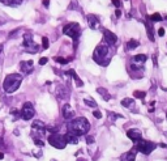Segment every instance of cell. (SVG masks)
I'll use <instances>...</instances> for the list:
<instances>
[{"label": "cell", "instance_id": "20", "mask_svg": "<svg viewBox=\"0 0 167 161\" xmlns=\"http://www.w3.org/2000/svg\"><path fill=\"white\" fill-rule=\"evenodd\" d=\"M69 96V92L67 90V88L65 86H63V85H60L58 88V97L59 98H67Z\"/></svg>", "mask_w": 167, "mask_h": 161}, {"label": "cell", "instance_id": "22", "mask_svg": "<svg viewBox=\"0 0 167 161\" xmlns=\"http://www.w3.org/2000/svg\"><path fill=\"white\" fill-rule=\"evenodd\" d=\"M0 3L5 4L8 7H17L22 3V0H0Z\"/></svg>", "mask_w": 167, "mask_h": 161}, {"label": "cell", "instance_id": "27", "mask_svg": "<svg viewBox=\"0 0 167 161\" xmlns=\"http://www.w3.org/2000/svg\"><path fill=\"white\" fill-rule=\"evenodd\" d=\"M85 105H87V106H90V108H97V102H95L93 98H85Z\"/></svg>", "mask_w": 167, "mask_h": 161}, {"label": "cell", "instance_id": "4", "mask_svg": "<svg viewBox=\"0 0 167 161\" xmlns=\"http://www.w3.org/2000/svg\"><path fill=\"white\" fill-rule=\"evenodd\" d=\"M63 33L71 38H73L74 43H76L78 37H80V34H81V26L78 25L77 22H69V24H67V25H64V27H63Z\"/></svg>", "mask_w": 167, "mask_h": 161}, {"label": "cell", "instance_id": "34", "mask_svg": "<svg viewBox=\"0 0 167 161\" xmlns=\"http://www.w3.org/2000/svg\"><path fill=\"white\" fill-rule=\"evenodd\" d=\"M34 143H35V144H38L39 147H43V145H45V143H43L42 140H39V139H34Z\"/></svg>", "mask_w": 167, "mask_h": 161}, {"label": "cell", "instance_id": "21", "mask_svg": "<svg viewBox=\"0 0 167 161\" xmlns=\"http://www.w3.org/2000/svg\"><path fill=\"white\" fill-rule=\"evenodd\" d=\"M145 24V27H146V33H148V38L150 39L152 42H154V33H153V27L150 26V24L148 21H144Z\"/></svg>", "mask_w": 167, "mask_h": 161}, {"label": "cell", "instance_id": "17", "mask_svg": "<svg viewBox=\"0 0 167 161\" xmlns=\"http://www.w3.org/2000/svg\"><path fill=\"white\" fill-rule=\"evenodd\" d=\"M140 46V42L137 41V39H134V38H131L128 42H127V45H125V49L128 50V51H132L134 49H137V47Z\"/></svg>", "mask_w": 167, "mask_h": 161}, {"label": "cell", "instance_id": "28", "mask_svg": "<svg viewBox=\"0 0 167 161\" xmlns=\"http://www.w3.org/2000/svg\"><path fill=\"white\" fill-rule=\"evenodd\" d=\"M49 46H50L49 38H47V37H42V47H43V50L49 49Z\"/></svg>", "mask_w": 167, "mask_h": 161}, {"label": "cell", "instance_id": "10", "mask_svg": "<svg viewBox=\"0 0 167 161\" xmlns=\"http://www.w3.org/2000/svg\"><path fill=\"white\" fill-rule=\"evenodd\" d=\"M118 41V37H116V34H114L112 31H110V30H107L105 29L103 30V42H106L107 45H114V43H116Z\"/></svg>", "mask_w": 167, "mask_h": 161}, {"label": "cell", "instance_id": "13", "mask_svg": "<svg viewBox=\"0 0 167 161\" xmlns=\"http://www.w3.org/2000/svg\"><path fill=\"white\" fill-rule=\"evenodd\" d=\"M31 130L35 132L37 131L39 135H45V131H46V124L43 123L42 121H34L33 122V124H31Z\"/></svg>", "mask_w": 167, "mask_h": 161}, {"label": "cell", "instance_id": "9", "mask_svg": "<svg viewBox=\"0 0 167 161\" xmlns=\"http://www.w3.org/2000/svg\"><path fill=\"white\" fill-rule=\"evenodd\" d=\"M146 59H148V56H146L145 54H138V55H134V56L131 59V68L137 71V69H141V66L145 64Z\"/></svg>", "mask_w": 167, "mask_h": 161}, {"label": "cell", "instance_id": "15", "mask_svg": "<svg viewBox=\"0 0 167 161\" xmlns=\"http://www.w3.org/2000/svg\"><path fill=\"white\" fill-rule=\"evenodd\" d=\"M136 148L131 149V151L123 153L121 157H120V161H134L136 160Z\"/></svg>", "mask_w": 167, "mask_h": 161}, {"label": "cell", "instance_id": "18", "mask_svg": "<svg viewBox=\"0 0 167 161\" xmlns=\"http://www.w3.org/2000/svg\"><path fill=\"white\" fill-rule=\"evenodd\" d=\"M64 137H65L67 143H71V144H77L78 143V136H76L72 132H67L64 135Z\"/></svg>", "mask_w": 167, "mask_h": 161}, {"label": "cell", "instance_id": "39", "mask_svg": "<svg viewBox=\"0 0 167 161\" xmlns=\"http://www.w3.org/2000/svg\"><path fill=\"white\" fill-rule=\"evenodd\" d=\"M12 114H13V115H16V117H18V114H20V111H18V110H12Z\"/></svg>", "mask_w": 167, "mask_h": 161}, {"label": "cell", "instance_id": "11", "mask_svg": "<svg viewBox=\"0 0 167 161\" xmlns=\"http://www.w3.org/2000/svg\"><path fill=\"white\" fill-rule=\"evenodd\" d=\"M20 69L22 73H31L34 69V63L33 60H24L20 63Z\"/></svg>", "mask_w": 167, "mask_h": 161}, {"label": "cell", "instance_id": "35", "mask_svg": "<svg viewBox=\"0 0 167 161\" xmlns=\"http://www.w3.org/2000/svg\"><path fill=\"white\" fill-rule=\"evenodd\" d=\"M86 141H87V144L94 143V137L93 136H86Z\"/></svg>", "mask_w": 167, "mask_h": 161}, {"label": "cell", "instance_id": "37", "mask_svg": "<svg viewBox=\"0 0 167 161\" xmlns=\"http://www.w3.org/2000/svg\"><path fill=\"white\" fill-rule=\"evenodd\" d=\"M115 14H116V17H120V16H121V11L120 9H116V11H115Z\"/></svg>", "mask_w": 167, "mask_h": 161}, {"label": "cell", "instance_id": "5", "mask_svg": "<svg viewBox=\"0 0 167 161\" xmlns=\"http://www.w3.org/2000/svg\"><path fill=\"white\" fill-rule=\"evenodd\" d=\"M134 148H136V151L144 153V155H149V153H152L154 149H156V143H153V141H149V140H138L137 143H134Z\"/></svg>", "mask_w": 167, "mask_h": 161}, {"label": "cell", "instance_id": "1", "mask_svg": "<svg viewBox=\"0 0 167 161\" xmlns=\"http://www.w3.org/2000/svg\"><path fill=\"white\" fill-rule=\"evenodd\" d=\"M89 130H90V123L84 117L73 118V119H71L68 122V132H72L76 136L85 135Z\"/></svg>", "mask_w": 167, "mask_h": 161}, {"label": "cell", "instance_id": "42", "mask_svg": "<svg viewBox=\"0 0 167 161\" xmlns=\"http://www.w3.org/2000/svg\"><path fill=\"white\" fill-rule=\"evenodd\" d=\"M2 24H3V22H2V21H0V25H2Z\"/></svg>", "mask_w": 167, "mask_h": 161}, {"label": "cell", "instance_id": "33", "mask_svg": "<svg viewBox=\"0 0 167 161\" xmlns=\"http://www.w3.org/2000/svg\"><path fill=\"white\" fill-rule=\"evenodd\" d=\"M93 115H94L95 118H98V119H101V118H102V113L97 110V111H94V113H93Z\"/></svg>", "mask_w": 167, "mask_h": 161}, {"label": "cell", "instance_id": "7", "mask_svg": "<svg viewBox=\"0 0 167 161\" xmlns=\"http://www.w3.org/2000/svg\"><path fill=\"white\" fill-rule=\"evenodd\" d=\"M24 46H25V49L27 51H30V53H38V51L41 50L39 46L34 42L31 33H26L25 35H24Z\"/></svg>", "mask_w": 167, "mask_h": 161}, {"label": "cell", "instance_id": "29", "mask_svg": "<svg viewBox=\"0 0 167 161\" xmlns=\"http://www.w3.org/2000/svg\"><path fill=\"white\" fill-rule=\"evenodd\" d=\"M133 96H134V97H136V98H145V96H146V93H145V92H140V90H134Z\"/></svg>", "mask_w": 167, "mask_h": 161}, {"label": "cell", "instance_id": "25", "mask_svg": "<svg viewBox=\"0 0 167 161\" xmlns=\"http://www.w3.org/2000/svg\"><path fill=\"white\" fill-rule=\"evenodd\" d=\"M148 20L149 21H154V22H157V21H162L163 20V17L159 14V13H153V14H150V16H148Z\"/></svg>", "mask_w": 167, "mask_h": 161}, {"label": "cell", "instance_id": "19", "mask_svg": "<svg viewBox=\"0 0 167 161\" xmlns=\"http://www.w3.org/2000/svg\"><path fill=\"white\" fill-rule=\"evenodd\" d=\"M65 73L68 75V76H72V77L74 79V81H76V85H77V86H82V85H84V82L81 81V79L77 76V73L74 72V69H68Z\"/></svg>", "mask_w": 167, "mask_h": 161}, {"label": "cell", "instance_id": "30", "mask_svg": "<svg viewBox=\"0 0 167 161\" xmlns=\"http://www.w3.org/2000/svg\"><path fill=\"white\" fill-rule=\"evenodd\" d=\"M115 118H123V115H120V114H115V113H111V111H110V114H109V119H110L111 122H114Z\"/></svg>", "mask_w": 167, "mask_h": 161}, {"label": "cell", "instance_id": "24", "mask_svg": "<svg viewBox=\"0 0 167 161\" xmlns=\"http://www.w3.org/2000/svg\"><path fill=\"white\" fill-rule=\"evenodd\" d=\"M121 105L131 109V108H133V106H134V100H133V98H124V100L121 101Z\"/></svg>", "mask_w": 167, "mask_h": 161}, {"label": "cell", "instance_id": "41", "mask_svg": "<svg viewBox=\"0 0 167 161\" xmlns=\"http://www.w3.org/2000/svg\"><path fill=\"white\" fill-rule=\"evenodd\" d=\"M3 159H4V155H3L2 152H0V160H3Z\"/></svg>", "mask_w": 167, "mask_h": 161}, {"label": "cell", "instance_id": "43", "mask_svg": "<svg viewBox=\"0 0 167 161\" xmlns=\"http://www.w3.org/2000/svg\"><path fill=\"white\" fill-rule=\"evenodd\" d=\"M166 20H167V16H166Z\"/></svg>", "mask_w": 167, "mask_h": 161}, {"label": "cell", "instance_id": "36", "mask_svg": "<svg viewBox=\"0 0 167 161\" xmlns=\"http://www.w3.org/2000/svg\"><path fill=\"white\" fill-rule=\"evenodd\" d=\"M165 33H166V31H165V29H163V27H159V29H158V34H159L161 37H163V35H165Z\"/></svg>", "mask_w": 167, "mask_h": 161}, {"label": "cell", "instance_id": "14", "mask_svg": "<svg viewBox=\"0 0 167 161\" xmlns=\"http://www.w3.org/2000/svg\"><path fill=\"white\" fill-rule=\"evenodd\" d=\"M63 117H64V119H67V121L73 119L74 111H73V109L71 108V105L67 104V105L63 106Z\"/></svg>", "mask_w": 167, "mask_h": 161}, {"label": "cell", "instance_id": "2", "mask_svg": "<svg viewBox=\"0 0 167 161\" xmlns=\"http://www.w3.org/2000/svg\"><path fill=\"white\" fill-rule=\"evenodd\" d=\"M21 81H22V76L18 73H9L7 75L5 79H4V82H3V88L7 93H13L16 92L20 85H21Z\"/></svg>", "mask_w": 167, "mask_h": 161}, {"label": "cell", "instance_id": "40", "mask_svg": "<svg viewBox=\"0 0 167 161\" xmlns=\"http://www.w3.org/2000/svg\"><path fill=\"white\" fill-rule=\"evenodd\" d=\"M3 47H4V45H3V43H0V55H2V53H3Z\"/></svg>", "mask_w": 167, "mask_h": 161}, {"label": "cell", "instance_id": "8", "mask_svg": "<svg viewBox=\"0 0 167 161\" xmlns=\"http://www.w3.org/2000/svg\"><path fill=\"white\" fill-rule=\"evenodd\" d=\"M20 114H21L22 119L25 121H30L31 118H33L35 115V109L31 102H25V104L22 105V109L21 111H20Z\"/></svg>", "mask_w": 167, "mask_h": 161}, {"label": "cell", "instance_id": "31", "mask_svg": "<svg viewBox=\"0 0 167 161\" xmlns=\"http://www.w3.org/2000/svg\"><path fill=\"white\" fill-rule=\"evenodd\" d=\"M111 2H112V4H114V5L116 7V8H118V9L121 7V3H120V0H111Z\"/></svg>", "mask_w": 167, "mask_h": 161}, {"label": "cell", "instance_id": "38", "mask_svg": "<svg viewBox=\"0 0 167 161\" xmlns=\"http://www.w3.org/2000/svg\"><path fill=\"white\" fill-rule=\"evenodd\" d=\"M43 5H45L46 8L50 5V0H43Z\"/></svg>", "mask_w": 167, "mask_h": 161}, {"label": "cell", "instance_id": "26", "mask_svg": "<svg viewBox=\"0 0 167 161\" xmlns=\"http://www.w3.org/2000/svg\"><path fill=\"white\" fill-rule=\"evenodd\" d=\"M72 60V58H69V59H65V58H61V56H55V62H58V63H60V64H67L68 62Z\"/></svg>", "mask_w": 167, "mask_h": 161}, {"label": "cell", "instance_id": "16", "mask_svg": "<svg viewBox=\"0 0 167 161\" xmlns=\"http://www.w3.org/2000/svg\"><path fill=\"white\" fill-rule=\"evenodd\" d=\"M87 24H89V26L91 27V29H98V25H99V18L97 17V16L94 14H89L87 16Z\"/></svg>", "mask_w": 167, "mask_h": 161}, {"label": "cell", "instance_id": "23", "mask_svg": "<svg viewBox=\"0 0 167 161\" xmlns=\"http://www.w3.org/2000/svg\"><path fill=\"white\" fill-rule=\"evenodd\" d=\"M97 92L103 97V100H105V101H110L111 94L107 92V89H105V88H97Z\"/></svg>", "mask_w": 167, "mask_h": 161}, {"label": "cell", "instance_id": "6", "mask_svg": "<svg viewBox=\"0 0 167 161\" xmlns=\"http://www.w3.org/2000/svg\"><path fill=\"white\" fill-rule=\"evenodd\" d=\"M49 143L58 149H63V148H65V145H67L64 135H60V134H58V132H54L49 136Z\"/></svg>", "mask_w": 167, "mask_h": 161}, {"label": "cell", "instance_id": "12", "mask_svg": "<svg viewBox=\"0 0 167 161\" xmlns=\"http://www.w3.org/2000/svg\"><path fill=\"white\" fill-rule=\"evenodd\" d=\"M127 136L129 137L131 140H133L134 143H137L138 140H141L142 139V134L140 130H137V128H131L127 131Z\"/></svg>", "mask_w": 167, "mask_h": 161}, {"label": "cell", "instance_id": "3", "mask_svg": "<svg viewBox=\"0 0 167 161\" xmlns=\"http://www.w3.org/2000/svg\"><path fill=\"white\" fill-rule=\"evenodd\" d=\"M109 45H107L106 42H102V43H99V45L95 47V50H94V54H93V58H94V60L99 63V64H102V66H107L110 62H105L103 59H106L107 56V54H109Z\"/></svg>", "mask_w": 167, "mask_h": 161}, {"label": "cell", "instance_id": "32", "mask_svg": "<svg viewBox=\"0 0 167 161\" xmlns=\"http://www.w3.org/2000/svg\"><path fill=\"white\" fill-rule=\"evenodd\" d=\"M47 60H49V59H47L46 56H43V58L39 59V64H41V66H45L46 63H47Z\"/></svg>", "mask_w": 167, "mask_h": 161}]
</instances>
